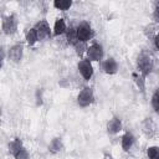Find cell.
<instances>
[{"label": "cell", "mask_w": 159, "mask_h": 159, "mask_svg": "<svg viewBox=\"0 0 159 159\" xmlns=\"http://www.w3.org/2000/svg\"><path fill=\"white\" fill-rule=\"evenodd\" d=\"M137 66H138V70L139 72L142 73V77L145 78L153 70V58L149 53L147 52H142L139 56H138V60H137Z\"/></svg>", "instance_id": "6da1fadb"}, {"label": "cell", "mask_w": 159, "mask_h": 159, "mask_svg": "<svg viewBox=\"0 0 159 159\" xmlns=\"http://www.w3.org/2000/svg\"><path fill=\"white\" fill-rule=\"evenodd\" d=\"M1 29L4 31L5 35H14L17 30V19L14 14L7 15L5 17H2V24H1Z\"/></svg>", "instance_id": "7a4b0ae2"}, {"label": "cell", "mask_w": 159, "mask_h": 159, "mask_svg": "<svg viewBox=\"0 0 159 159\" xmlns=\"http://www.w3.org/2000/svg\"><path fill=\"white\" fill-rule=\"evenodd\" d=\"M76 31H77L78 41H81L82 43L89 41L93 37V31H92V27H91V25L88 22H81L76 27Z\"/></svg>", "instance_id": "3957f363"}, {"label": "cell", "mask_w": 159, "mask_h": 159, "mask_svg": "<svg viewBox=\"0 0 159 159\" xmlns=\"http://www.w3.org/2000/svg\"><path fill=\"white\" fill-rule=\"evenodd\" d=\"M94 101V94L91 87H84L77 96V103L80 107H88Z\"/></svg>", "instance_id": "277c9868"}, {"label": "cell", "mask_w": 159, "mask_h": 159, "mask_svg": "<svg viewBox=\"0 0 159 159\" xmlns=\"http://www.w3.org/2000/svg\"><path fill=\"white\" fill-rule=\"evenodd\" d=\"M35 31L37 35V40H47L51 37V30L50 25L47 24L46 20H41L35 25Z\"/></svg>", "instance_id": "5b68a950"}, {"label": "cell", "mask_w": 159, "mask_h": 159, "mask_svg": "<svg viewBox=\"0 0 159 159\" xmlns=\"http://www.w3.org/2000/svg\"><path fill=\"white\" fill-rule=\"evenodd\" d=\"M86 53L89 61H101L103 57V48L98 43H92L89 47L86 48Z\"/></svg>", "instance_id": "8992f818"}, {"label": "cell", "mask_w": 159, "mask_h": 159, "mask_svg": "<svg viewBox=\"0 0 159 159\" xmlns=\"http://www.w3.org/2000/svg\"><path fill=\"white\" fill-rule=\"evenodd\" d=\"M78 70L86 81H89L93 76V67L89 60H82L78 62Z\"/></svg>", "instance_id": "52a82bcc"}, {"label": "cell", "mask_w": 159, "mask_h": 159, "mask_svg": "<svg viewBox=\"0 0 159 159\" xmlns=\"http://www.w3.org/2000/svg\"><path fill=\"white\" fill-rule=\"evenodd\" d=\"M22 52H24V47L21 43L14 45L12 47H10L9 50V58L12 62H20L22 58Z\"/></svg>", "instance_id": "ba28073f"}, {"label": "cell", "mask_w": 159, "mask_h": 159, "mask_svg": "<svg viewBox=\"0 0 159 159\" xmlns=\"http://www.w3.org/2000/svg\"><path fill=\"white\" fill-rule=\"evenodd\" d=\"M102 67H103V71H104L106 73H108V75H114V73L118 71V63H117V61H116L114 58H112V57L107 58V60L103 62Z\"/></svg>", "instance_id": "9c48e42d"}, {"label": "cell", "mask_w": 159, "mask_h": 159, "mask_svg": "<svg viewBox=\"0 0 159 159\" xmlns=\"http://www.w3.org/2000/svg\"><path fill=\"white\" fill-rule=\"evenodd\" d=\"M122 129V122L119 118L113 117L108 123H107V130L109 134H116Z\"/></svg>", "instance_id": "30bf717a"}, {"label": "cell", "mask_w": 159, "mask_h": 159, "mask_svg": "<svg viewBox=\"0 0 159 159\" xmlns=\"http://www.w3.org/2000/svg\"><path fill=\"white\" fill-rule=\"evenodd\" d=\"M134 142H135L134 135H133L132 133L127 132V133H125V134L122 137V148H123V150L128 152V150H129V149L133 147Z\"/></svg>", "instance_id": "8fae6325"}, {"label": "cell", "mask_w": 159, "mask_h": 159, "mask_svg": "<svg viewBox=\"0 0 159 159\" xmlns=\"http://www.w3.org/2000/svg\"><path fill=\"white\" fill-rule=\"evenodd\" d=\"M67 30L66 27V22L63 19H57L55 21V25H53V35L55 36H60L62 34H65Z\"/></svg>", "instance_id": "7c38bea8"}, {"label": "cell", "mask_w": 159, "mask_h": 159, "mask_svg": "<svg viewBox=\"0 0 159 159\" xmlns=\"http://www.w3.org/2000/svg\"><path fill=\"white\" fill-rule=\"evenodd\" d=\"M66 36H67V42L72 46H76L80 41H78V37H77V31H76V27H70L66 30Z\"/></svg>", "instance_id": "4fadbf2b"}, {"label": "cell", "mask_w": 159, "mask_h": 159, "mask_svg": "<svg viewBox=\"0 0 159 159\" xmlns=\"http://www.w3.org/2000/svg\"><path fill=\"white\" fill-rule=\"evenodd\" d=\"M22 148H24V145H22V140L20 138H15L9 143V153L12 155H15Z\"/></svg>", "instance_id": "5bb4252c"}, {"label": "cell", "mask_w": 159, "mask_h": 159, "mask_svg": "<svg viewBox=\"0 0 159 159\" xmlns=\"http://www.w3.org/2000/svg\"><path fill=\"white\" fill-rule=\"evenodd\" d=\"M53 6L58 10L66 11L72 6V1L71 0H56V1H53Z\"/></svg>", "instance_id": "9a60e30c"}, {"label": "cell", "mask_w": 159, "mask_h": 159, "mask_svg": "<svg viewBox=\"0 0 159 159\" xmlns=\"http://www.w3.org/2000/svg\"><path fill=\"white\" fill-rule=\"evenodd\" d=\"M36 41H37V35H36L35 29L32 27V29L27 30V32H26V42L29 46H32L36 43Z\"/></svg>", "instance_id": "2e32d148"}, {"label": "cell", "mask_w": 159, "mask_h": 159, "mask_svg": "<svg viewBox=\"0 0 159 159\" xmlns=\"http://www.w3.org/2000/svg\"><path fill=\"white\" fill-rule=\"evenodd\" d=\"M48 149H50V152H52V153L60 152V150L62 149V142H61V139H60V138H55V139L50 143Z\"/></svg>", "instance_id": "e0dca14e"}, {"label": "cell", "mask_w": 159, "mask_h": 159, "mask_svg": "<svg viewBox=\"0 0 159 159\" xmlns=\"http://www.w3.org/2000/svg\"><path fill=\"white\" fill-rule=\"evenodd\" d=\"M152 106H153V108H154L155 112L159 111V91H158V89L153 93V97H152Z\"/></svg>", "instance_id": "ac0fdd59"}, {"label": "cell", "mask_w": 159, "mask_h": 159, "mask_svg": "<svg viewBox=\"0 0 159 159\" xmlns=\"http://www.w3.org/2000/svg\"><path fill=\"white\" fill-rule=\"evenodd\" d=\"M148 158L149 159H159V154H158V148L157 147H149L147 150Z\"/></svg>", "instance_id": "d6986e66"}, {"label": "cell", "mask_w": 159, "mask_h": 159, "mask_svg": "<svg viewBox=\"0 0 159 159\" xmlns=\"http://www.w3.org/2000/svg\"><path fill=\"white\" fill-rule=\"evenodd\" d=\"M14 158H15V159H29V153H27V150H26L25 148H22V149H20V150L14 155Z\"/></svg>", "instance_id": "ffe728a7"}, {"label": "cell", "mask_w": 159, "mask_h": 159, "mask_svg": "<svg viewBox=\"0 0 159 159\" xmlns=\"http://www.w3.org/2000/svg\"><path fill=\"white\" fill-rule=\"evenodd\" d=\"M76 48H77V50H76L77 55H78V56H81V55L83 53V48H84V46H83V43H81V45H78V43H77V45H76Z\"/></svg>", "instance_id": "44dd1931"}, {"label": "cell", "mask_w": 159, "mask_h": 159, "mask_svg": "<svg viewBox=\"0 0 159 159\" xmlns=\"http://www.w3.org/2000/svg\"><path fill=\"white\" fill-rule=\"evenodd\" d=\"M2 63H4V50L2 47H0V68L2 67Z\"/></svg>", "instance_id": "7402d4cb"}, {"label": "cell", "mask_w": 159, "mask_h": 159, "mask_svg": "<svg viewBox=\"0 0 159 159\" xmlns=\"http://www.w3.org/2000/svg\"><path fill=\"white\" fill-rule=\"evenodd\" d=\"M154 20L155 21H159V7L157 6L155 10H154Z\"/></svg>", "instance_id": "603a6c76"}, {"label": "cell", "mask_w": 159, "mask_h": 159, "mask_svg": "<svg viewBox=\"0 0 159 159\" xmlns=\"http://www.w3.org/2000/svg\"><path fill=\"white\" fill-rule=\"evenodd\" d=\"M154 46H155V48H157V50L159 48V45H158V35H155V36H154Z\"/></svg>", "instance_id": "cb8c5ba5"}, {"label": "cell", "mask_w": 159, "mask_h": 159, "mask_svg": "<svg viewBox=\"0 0 159 159\" xmlns=\"http://www.w3.org/2000/svg\"><path fill=\"white\" fill-rule=\"evenodd\" d=\"M0 117H1V108H0Z\"/></svg>", "instance_id": "d4e9b609"}]
</instances>
